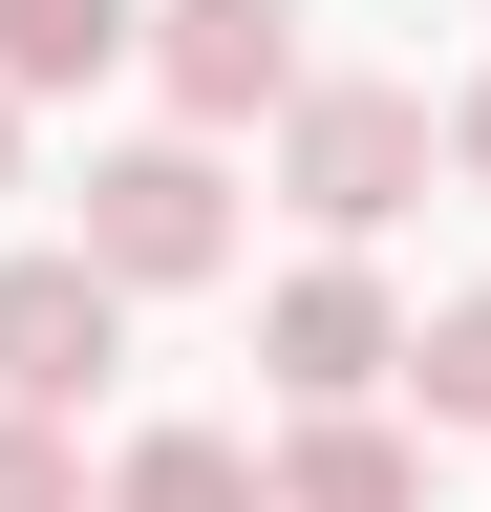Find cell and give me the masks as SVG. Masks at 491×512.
I'll return each mask as SVG.
<instances>
[{
  "instance_id": "12",
  "label": "cell",
  "mask_w": 491,
  "mask_h": 512,
  "mask_svg": "<svg viewBox=\"0 0 491 512\" xmlns=\"http://www.w3.org/2000/svg\"><path fill=\"white\" fill-rule=\"evenodd\" d=\"M0 192H22V107H0Z\"/></svg>"
},
{
  "instance_id": "8",
  "label": "cell",
  "mask_w": 491,
  "mask_h": 512,
  "mask_svg": "<svg viewBox=\"0 0 491 512\" xmlns=\"http://www.w3.org/2000/svg\"><path fill=\"white\" fill-rule=\"evenodd\" d=\"M107 512H278V491H257V448H235V427H150L129 470H107Z\"/></svg>"
},
{
  "instance_id": "3",
  "label": "cell",
  "mask_w": 491,
  "mask_h": 512,
  "mask_svg": "<svg viewBox=\"0 0 491 512\" xmlns=\"http://www.w3.org/2000/svg\"><path fill=\"white\" fill-rule=\"evenodd\" d=\"M257 363H278V406H299V427H342L363 384L406 363V299L363 278V256H299V278L257 299Z\"/></svg>"
},
{
  "instance_id": "5",
  "label": "cell",
  "mask_w": 491,
  "mask_h": 512,
  "mask_svg": "<svg viewBox=\"0 0 491 512\" xmlns=\"http://www.w3.org/2000/svg\"><path fill=\"white\" fill-rule=\"evenodd\" d=\"M107 342H129V299H107L86 256H0V406H22V427H65L107 384Z\"/></svg>"
},
{
  "instance_id": "10",
  "label": "cell",
  "mask_w": 491,
  "mask_h": 512,
  "mask_svg": "<svg viewBox=\"0 0 491 512\" xmlns=\"http://www.w3.org/2000/svg\"><path fill=\"white\" fill-rule=\"evenodd\" d=\"M0 512H86V448H65V427H22V406H0Z\"/></svg>"
},
{
  "instance_id": "9",
  "label": "cell",
  "mask_w": 491,
  "mask_h": 512,
  "mask_svg": "<svg viewBox=\"0 0 491 512\" xmlns=\"http://www.w3.org/2000/svg\"><path fill=\"white\" fill-rule=\"evenodd\" d=\"M406 384H427V427H491V278L449 320H406Z\"/></svg>"
},
{
  "instance_id": "7",
  "label": "cell",
  "mask_w": 491,
  "mask_h": 512,
  "mask_svg": "<svg viewBox=\"0 0 491 512\" xmlns=\"http://www.w3.org/2000/svg\"><path fill=\"white\" fill-rule=\"evenodd\" d=\"M129 43H150V0H0V107H43V86H107Z\"/></svg>"
},
{
  "instance_id": "6",
  "label": "cell",
  "mask_w": 491,
  "mask_h": 512,
  "mask_svg": "<svg viewBox=\"0 0 491 512\" xmlns=\"http://www.w3.org/2000/svg\"><path fill=\"white\" fill-rule=\"evenodd\" d=\"M257 491H278V512H427V448L342 406V427H299V448H278V470H257Z\"/></svg>"
},
{
  "instance_id": "11",
  "label": "cell",
  "mask_w": 491,
  "mask_h": 512,
  "mask_svg": "<svg viewBox=\"0 0 491 512\" xmlns=\"http://www.w3.org/2000/svg\"><path fill=\"white\" fill-rule=\"evenodd\" d=\"M449 171H470V192H491V86H470V107H449Z\"/></svg>"
},
{
  "instance_id": "4",
  "label": "cell",
  "mask_w": 491,
  "mask_h": 512,
  "mask_svg": "<svg viewBox=\"0 0 491 512\" xmlns=\"http://www.w3.org/2000/svg\"><path fill=\"white\" fill-rule=\"evenodd\" d=\"M150 86L193 107V150H214V128H257V107H299L321 64H299V0H150Z\"/></svg>"
},
{
  "instance_id": "2",
  "label": "cell",
  "mask_w": 491,
  "mask_h": 512,
  "mask_svg": "<svg viewBox=\"0 0 491 512\" xmlns=\"http://www.w3.org/2000/svg\"><path fill=\"white\" fill-rule=\"evenodd\" d=\"M278 192L321 235H385L406 192H427V86H299L278 107Z\"/></svg>"
},
{
  "instance_id": "1",
  "label": "cell",
  "mask_w": 491,
  "mask_h": 512,
  "mask_svg": "<svg viewBox=\"0 0 491 512\" xmlns=\"http://www.w3.org/2000/svg\"><path fill=\"white\" fill-rule=\"evenodd\" d=\"M65 256H86L107 299L214 278V256H235V171L193 150V128H150V150H107V171H86V235H65Z\"/></svg>"
}]
</instances>
